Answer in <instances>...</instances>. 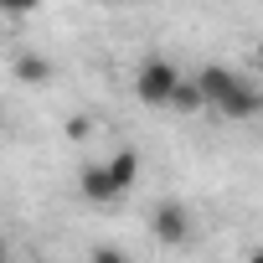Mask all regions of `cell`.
Segmentation results:
<instances>
[{"label":"cell","mask_w":263,"mask_h":263,"mask_svg":"<svg viewBox=\"0 0 263 263\" xmlns=\"http://www.w3.org/2000/svg\"><path fill=\"white\" fill-rule=\"evenodd\" d=\"M88 263H129V258H124V253H119V248H108V242H98V248H93V258H88Z\"/></svg>","instance_id":"8"},{"label":"cell","mask_w":263,"mask_h":263,"mask_svg":"<svg viewBox=\"0 0 263 263\" xmlns=\"http://www.w3.org/2000/svg\"><path fill=\"white\" fill-rule=\"evenodd\" d=\"M150 227H155V237H160L165 248H181V242H191V212H186L181 201H160Z\"/></svg>","instance_id":"4"},{"label":"cell","mask_w":263,"mask_h":263,"mask_svg":"<svg viewBox=\"0 0 263 263\" xmlns=\"http://www.w3.org/2000/svg\"><path fill=\"white\" fill-rule=\"evenodd\" d=\"M108 171H114V181L129 191V186L140 181V155H135V150H119V155H108Z\"/></svg>","instance_id":"6"},{"label":"cell","mask_w":263,"mask_h":263,"mask_svg":"<svg viewBox=\"0 0 263 263\" xmlns=\"http://www.w3.org/2000/svg\"><path fill=\"white\" fill-rule=\"evenodd\" d=\"M0 263H6V242H0Z\"/></svg>","instance_id":"11"},{"label":"cell","mask_w":263,"mask_h":263,"mask_svg":"<svg viewBox=\"0 0 263 263\" xmlns=\"http://www.w3.org/2000/svg\"><path fill=\"white\" fill-rule=\"evenodd\" d=\"M258 67H263V42H258Z\"/></svg>","instance_id":"9"},{"label":"cell","mask_w":263,"mask_h":263,"mask_svg":"<svg viewBox=\"0 0 263 263\" xmlns=\"http://www.w3.org/2000/svg\"><path fill=\"white\" fill-rule=\"evenodd\" d=\"M78 191H83V201L88 206H119V196H124V186L114 181V171H108V160L103 165H83V176H78Z\"/></svg>","instance_id":"3"},{"label":"cell","mask_w":263,"mask_h":263,"mask_svg":"<svg viewBox=\"0 0 263 263\" xmlns=\"http://www.w3.org/2000/svg\"><path fill=\"white\" fill-rule=\"evenodd\" d=\"M171 108H181V114H201V108H206V98H201V88H196V78H181V88H176V98H171Z\"/></svg>","instance_id":"7"},{"label":"cell","mask_w":263,"mask_h":263,"mask_svg":"<svg viewBox=\"0 0 263 263\" xmlns=\"http://www.w3.org/2000/svg\"><path fill=\"white\" fill-rule=\"evenodd\" d=\"M16 78L31 83V88H42V83H52V62L36 57V52H21V57H16Z\"/></svg>","instance_id":"5"},{"label":"cell","mask_w":263,"mask_h":263,"mask_svg":"<svg viewBox=\"0 0 263 263\" xmlns=\"http://www.w3.org/2000/svg\"><path fill=\"white\" fill-rule=\"evenodd\" d=\"M176 88H181V72H176L165 57L140 62V72H135V93H140V103L160 108V103H171V98H176Z\"/></svg>","instance_id":"2"},{"label":"cell","mask_w":263,"mask_h":263,"mask_svg":"<svg viewBox=\"0 0 263 263\" xmlns=\"http://www.w3.org/2000/svg\"><path fill=\"white\" fill-rule=\"evenodd\" d=\"M196 88H201L206 108H217V114H222V119H232V124H242V119H253V114L263 108L258 88H253L248 78L227 72V67H201V72H196Z\"/></svg>","instance_id":"1"},{"label":"cell","mask_w":263,"mask_h":263,"mask_svg":"<svg viewBox=\"0 0 263 263\" xmlns=\"http://www.w3.org/2000/svg\"><path fill=\"white\" fill-rule=\"evenodd\" d=\"M248 263H263V253H253V258H248Z\"/></svg>","instance_id":"10"}]
</instances>
